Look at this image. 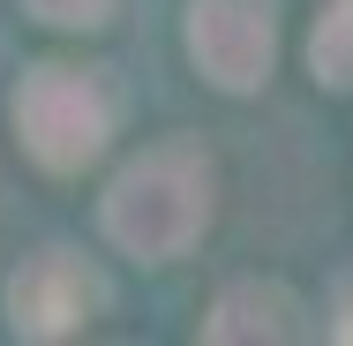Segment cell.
<instances>
[{
    "label": "cell",
    "instance_id": "6da1fadb",
    "mask_svg": "<svg viewBox=\"0 0 353 346\" xmlns=\"http://www.w3.org/2000/svg\"><path fill=\"white\" fill-rule=\"evenodd\" d=\"M98 218H105V241L128 249L136 264L188 256L211 226V158L196 143H150L143 158L113 173Z\"/></svg>",
    "mask_w": 353,
    "mask_h": 346
},
{
    "label": "cell",
    "instance_id": "7a4b0ae2",
    "mask_svg": "<svg viewBox=\"0 0 353 346\" xmlns=\"http://www.w3.org/2000/svg\"><path fill=\"white\" fill-rule=\"evenodd\" d=\"M15 136L46 173H83L113 136V98L83 68L46 61V68H30L15 83Z\"/></svg>",
    "mask_w": 353,
    "mask_h": 346
},
{
    "label": "cell",
    "instance_id": "3957f363",
    "mask_svg": "<svg viewBox=\"0 0 353 346\" xmlns=\"http://www.w3.org/2000/svg\"><path fill=\"white\" fill-rule=\"evenodd\" d=\"M188 53L196 68L211 75L218 90H263L271 53H279V23H271V0H188Z\"/></svg>",
    "mask_w": 353,
    "mask_h": 346
},
{
    "label": "cell",
    "instance_id": "277c9868",
    "mask_svg": "<svg viewBox=\"0 0 353 346\" xmlns=\"http://www.w3.org/2000/svg\"><path fill=\"white\" fill-rule=\"evenodd\" d=\"M90 316H98V271L68 249H38L8 278V331L15 339H68Z\"/></svg>",
    "mask_w": 353,
    "mask_h": 346
},
{
    "label": "cell",
    "instance_id": "5b68a950",
    "mask_svg": "<svg viewBox=\"0 0 353 346\" xmlns=\"http://www.w3.org/2000/svg\"><path fill=\"white\" fill-rule=\"evenodd\" d=\"M203 339L241 346V339H293V294L263 286V278H241L218 294V309L203 316Z\"/></svg>",
    "mask_w": 353,
    "mask_h": 346
},
{
    "label": "cell",
    "instance_id": "8992f818",
    "mask_svg": "<svg viewBox=\"0 0 353 346\" xmlns=\"http://www.w3.org/2000/svg\"><path fill=\"white\" fill-rule=\"evenodd\" d=\"M308 68L323 90H353V0H331L308 30Z\"/></svg>",
    "mask_w": 353,
    "mask_h": 346
},
{
    "label": "cell",
    "instance_id": "52a82bcc",
    "mask_svg": "<svg viewBox=\"0 0 353 346\" xmlns=\"http://www.w3.org/2000/svg\"><path fill=\"white\" fill-rule=\"evenodd\" d=\"M38 23H53V30H98L105 15H113V0H23Z\"/></svg>",
    "mask_w": 353,
    "mask_h": 346
},
{
    "label": "cell",
    "instance_id": "ba28073f",
    "mask_svg": "<svg viewBox=\"0 0 353 346\" xmlns=\"http://www.w3.org/2000/svg\"><path fill=\"white\" fill-rule=\"evenodd\" d=\"M346 339H353V331H346Z\"/></svg>",
    "mask_w": 353,
    "mask_h": 346
}]
</instances>
